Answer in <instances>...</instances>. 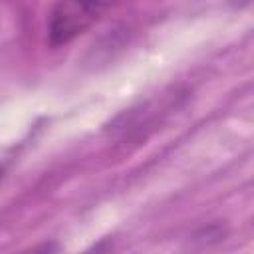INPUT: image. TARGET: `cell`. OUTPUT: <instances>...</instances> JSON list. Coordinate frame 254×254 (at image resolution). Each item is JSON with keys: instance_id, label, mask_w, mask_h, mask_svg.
Listing matches in <instances>:
<instances>
[{"instance_id": "3", "label": "cell", "mask_w": 254, "mask_h": 254, "mask_svg": "<svg viewBox=\"0 0 254 254\" xmlns=\"http://www.w3.org/2000/svg\"><path fill=\"white\" fill-rule=\"evenodd\" d=\"M0 175H2V169H0Z\"/></svg>"}, {"instance_id": "1", "label": "cell", "mask_w": 254, "mask_h": 254, "mask_svg": "<svg viewBox=\"0 0 254 254\" xmlns=\"http://www.w3.org/2000/svg\"><path fill=\"white\" fill-rule=\"evenodd\" d=\"M111 4L105 2H58L48 18V44L62 48L87 32Z\"/></svg>"}, {"instance_id": "2", "label": "cell", "mask_w": 254, "mask_h": 254, "mask_svg": "<svg viewBox=\"0 0 254 254\" xmlns=\"http://www.w3.org/2000/svg\"><path fill=\"white\" fill-rule=\"evenodd\" d=\"M18 254H58V244L48 240V242H40V244H34Z\"/></svg>"}]
</instances>
